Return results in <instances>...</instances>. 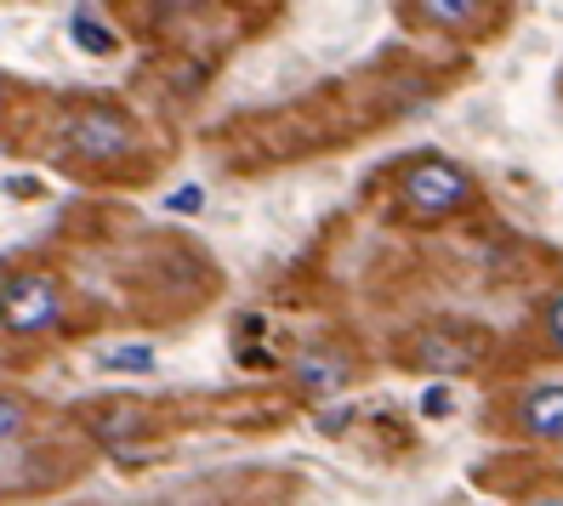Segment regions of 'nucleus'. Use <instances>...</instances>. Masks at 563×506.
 I'll use <instances>...</instances> for the list:
<instances>
[{
	"label": "nucleus",
	"mask_w": 563,
	"mask_h": 506,
	"mask_svg": "<svg viewBox=\"0 0 563 506\" xmlns=\"http://www.w3.org/2000/svg\"><path fill=\"white\" fill-rule=\"evenodd\" d=\"M143 427V404L137 398H109L91 410V432L103 438V444H125V438H137Z\"/></svg>",
	"instance_id": "7"
},
{
	"label": "nucleus",
	"mask_w": 563,
	"mask_h": 506,
	"mask_svg": "<svg viewBox=\"0 0 563 506\" xmlns=\"http://www.w3.org/2000/svg\"><path fill=\"white\" fill-rule=\"evenodd\" d=\"M512 432L536 438V444H558L563 438V387L558 382H529L512 404Z\"/></svg>",
	"instance_id": "5"
},
{
	"label": "nucleus",
	"mask_w": 563,
	"mask_h": 506,
	"mask_svg": "<svg viewBox=\"0 0 563 506\" xmlns=\"http://www.w3.org/2000/svg\"><path fill=\"white\" fill-rule=\"evenodd\" d=\"M63 319V279L46 267H18L0 279V330L7 336H46Z\"/></svg>",
	"instance_id": "2"
},
{
	"label": "nucleus",
	"mask_w": 563,
	"mask_h": 506,
	"mask_svg": "<svg viewBox=\"0 0 563 506\" xmlns=\"http://www.w3.org/2000/svg\"><path fill=\"white\" fill-rule=\"evenodd\" d=\"M405 18H416L427 29H478V23H489V7L484 0H416Z\"/></svg>",
	"instance_id": "6"
},
{
	"label": "nucleus",
	"mask_w": 563,
	"mask_h": 506,
	"mask_svg": "<svg viewBox=\"0 0 563 506\" xmlns=\"http://www.w3.org/2000/svg\"><path fill=\"white\" fill-rule=\"evenodd\" d=\"M63 148L75 160H91V165H120L131 148H137V125H131L120 109H80L63 125Z\"/></svg>",
	"instance_id": "3"
},
{
	"label": "nucleus",
	"mask_w": 563,
	"mask_h": 506,
	"mask_svg": "<svg viewBox=\"0 0 563 506\" xmlns=\"http://www.w3.org/2000/svg\"><path fill=\"white\" fill-rule=\"evenodd\" d=\"M23 432H29V404L0 387V444H18Z\"/></svg>",
	"instance_id": "8"
},
{
	"label": "nucleus",
	"mask_w": 563,
	"mask_h": 506,
	"mask_svg": "<svg viewBox=\"0 0 563 506\" xmlns=\"http://www.w3.org/2000/svg\"><path fill=\"white\" fill-rule=\"evenodd\" d=\"M336 382H342V370L330 359H302V364H296V387H302V393H330Z\"/></svg>",
	"instance_id": "9"
},
{
	"label": "nucleus",
	"mask_w": 563,
	"mask_h": 506,
	"mask_svg": "<svg viewBox=\"0 0 563 506\" xmlns=\"http://www.w3.org/2000/svg\"><path fill=\"white\" fill-rule=\"evenodd\" d=\"M75 41L86 46V52H114V35H109V29H97V18H75Z\"/></svg>",
	"instance_id": "10"
},
{
	"label": "nucleus",
	"mask_w": 563,
	"mask_h": 506,
	"mask_svg": "<svg viewBox=\"0 0 563 506\" xmlns=\"http://www.w3.org/2000/svg\"><path fill=\"white\" fill-rule=\"evenodd\" d=\"M154 353L148 348H120V353H103V370H148Z\"/></svg>",
	"instance_id": "12"
},
{
	"label": "nucleus",
	"mask_w": 563,
	"mask_h": 506,
	"mask_svg": "<svg viewBox=\"0 0 563 506\" xmlns=\"http://www.w3.org/2000/svg\"><path fill=\"white\" fill-rule=\"evenodd\" d=\"M0 97H7V75H0Z\"/></svg>",
	"instance_id": "13"
},
{
	"label": "nucleus",
	"mask_w": 563,
	"mask_h": 506,
	"mask_svg": "<svg viewBox=\"0 0 563 506\" xmlns=\"http://www.w3.org/2000/svg\"><path fill=\"white\" fill-rule=\"evenodd\" d=\"M399 359H405L410 370H427V376H467L473 359H478V348L461 342L455 330L433 324V330H416L410 342L399 348Z\"/></svg>",
	"instance_id": "4"
},
{
	"label": "nucleus",
	"mask_w": 563,
	"mask_h": 506,
	"mask_svg": "<svg viewBox=\"0 0 563 506\" xmlns=\"http://www.w3.org/2000/svg\"><path fill=\"white\" fill-rule=\"evenodd\" d=\"M547 506H558V495H547Z\"/></svg>",
	"instance_id": "14"
},
{
	"label": "nucleus",
	"mask_w": 563,
	"mask_h": 506,
	"mask_svg": "<svg viewBox=\"0 0 563 506\" xmlns=\"http://www.w3.org/2000/svg\"><path fill=\"white\" fill-rule=\"evenodd\" d=\"M473 194H478L473 177L461 172L455 160H444V154L410 160V172L399 177V206H405L416 222H444V217H455V211H467Z\"/></svg>",
	"instance_id": "1"
},
{
	"label": "nucleus",
	"mask_w": 563,
	"mask_h": 506,
	"mask_svg": "<svg viewBox=\"0 0 563 506\" xmlns=\"http://www.w3.org/2000/svg\"><path fill=\"white\" fill-rule=\"evenodd\" d=\"M541 330H547V348H563V301H558V290H547V301H541Z\"/></svg>",
	"instance_id": "11"
}]
</instances>
